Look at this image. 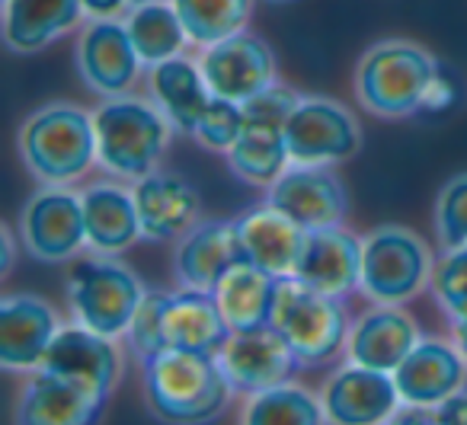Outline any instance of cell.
<instances>
[{
  "label": "cell",
  "mask_w": 467,
  "mask_h": 425,
  "mask_svg": "<svg viewBox=\"0 0 467 425\" xmlns=\"http://www.w3.org/2000/svg\"><path fill=\"white\" fill-rule=\"evenodd\" d=\"M58 329V314L42 297H4L0 301V365L7 371H36Z\"/></svg>",
  "instance_id": "obj_20"
},
{
  "label": "cell",
  "mask_w": 467,
  "mask_h": 425,
  "mask_svg": "<svg viewBox=\"0 0 467 425\" xmlns=\"http://www.w3.org/2000/svg\"><path fill=\"white\" fill-rule=\"evenodd\" d=\"M320 403L327 425H388L403 399L397 393L394 374L349 361L324 384Z\"/></svg>",
  "instance_id": "obj_17"
},
{
  "label": "cell",
  "mask_w": 467,
  "mask_h": 425,
  "mask_svg": "<svg viewBox=\"0 0 467 425\" xmlns=\"http://www.w3.org/2000/svg\"><path fill=\"white\" fill-rule=\"evenodd\" d=\"M125 26H129L131 42H135L138 55L148 67L176 58L189 46V33L182 26L180 14H176L173 4H163V0L131 7Z\"/></svg>",
  "instance_id": "obj_30"
},
{
  "label": "cell",
  "mask_w": 467,
  "mask_h": 425,
  "mask_svg": "<svg viewBox=\"0 0 467 425\" xmlns=\"http://www.w3.org/2000/svg\"><path fill=\"white\" fill-rule=\"evenodd\" d=\"M20 157L29 173L46 186H67L97 161L93 112L74 103H52L36 109L20 129Z\"/></svg>",
  "instance_id": "obj_5"
},
{
  "label": "cell",
  "mask_w": 467,
  "mask_h": 425,
  "mask_svg": "<svg viewBox=\"0 0 467 425\" xmlns=\"http://www.w3.org/2000/svg\"><path fill=\"white\" fill-rule=\"evenodd\" d=\"M432 412L435 425H467V387H461L458 393L441 399L439 406H432Z\"/></svg>",
  "instance_id": "obj_37"
},
{
  "label": "cell",
  "mask_w": 467,
  "mask_h": 425,
  "mask_svg": "<svg viewBox=\"0 0 467 425\" xmlns=\"http://www.w3.org/2000/svg\"><path fill=\"white\" fill-rule=\"evenodd\" d=\"M237 231H241V244L250 263H256L260 269L273 272L279 278H292L301 246L307 240L305 227L295 224L288 214H282L279 208L266 202V205L244 212L237 218Z\"/></svg>",
  "instance_id": "obj_26"
},
{
  "label": "cell",
  "mask_w": 467,
  "mask_h": 425,
  "mask_svg": "<svg viewBox=\"0 0 467 425\" xmlns=\"http://www.w3.org/2000/svg\"><path fill=\"white\" fill-rule=\"evenodd\" d=\"M269 4H288V0H269Z\"/></svg>",
  "instance_id": "obj_43"
},
{
  "label": "cell",
  "mask_w": 467,
  "mask_h": 425,
  "mask_svg": "<svg viewBox=\"0 0 467 425\" xmlns=\"http://www.w3.org/2000/svg\"><path fill=\"white\" fill-rule=\"evenodd\" d=\"M301 93L288 84L275 80L269 90L244 103V131L237 144L227 154V163L244 182L250 186H273L288 167H292V154H288L285 141V125L292 112L298 109Z\"/></svg>",
  "instance_id": "obj_8"
},
{
  "label": "cell",
  "mask_w": 467,
  "mask_h": 425,
  "mask_svg": "<svg viewBox=\"0 0 467 425\" xmlns=\"http://www.w3.org/2000/svg\"><path fill=\"white\" fill-rule=\"evenodd\" d=\"M241 131H244V106L214 97L212 106L205 109V116H202L199 129H195V141L205 144L208 150H218V154H231Z\"/></svg>",
  "instance_id": "obj_35"
},
{
  "label": "cell",
  "mask_w": 467,
  "mask_h": 425,
  "mask_svg": "<svg viewBox=\"0 0 467 425\" xmlns=\"http://www.w3.org/2000/svg\"><path fill=\"white\" fill-rule=\"evenodd\" d=\"M435 233L441 250L467 246V173L445 182L435 199Z\"/></svg>",
  "instance_id": "obj_34"
},
{
  "label": "cell",
  "mask_w": 467,
  "mask_h": 425,
  "mask_svg": "<svg viewBox=\"0 0 467 425\" xmlns=\"http://www.w3.org/2000/svg\"><path fill=\"white\" fill-rule=\"evenodd\" d=\"M84 20L80 0H4V42L10 52H42Z\"/></svg>",
  "instance_id": "obj_27"
},
{
  "label": "cell",
  "mask_w": 467,
  "mask_h": 425,
  "mask_svg": "<svg viewBox=\"0 0 467 425\" xmlns=\"http://www.w3.org/2000/svg\"><path fill=\"white\" fill-rule=\"evenodd\" d=\"M439 67L426 48L410 39L375 42L356 67V97L371 116H420Z\"/></svg>",
  "instance_id": "obj_4"
},
{
  "label": "cell",
  "mask_w": 467,
  "mask_h": 425,
  "mask_svg": "<svg viewBox=\"0 0 467 425\" xmlns=\"http://www.w3.org/2000/svg\"><path fill=\"white\" fill-rule=\"evenodd\" d=\"M432 250L420 233L384 224L362 237V295L375 304H407L432 285Z\"/></svg>",
  "instance_id": "obj_9"
},
{
  "label": "cell",
  "mask_w": 467,
  "mask_h": 425,
  "mask_svg": "<svg viewBox=\"0 0 467 425\" xmlns=\"http://www.w3.org/2000/svg\"><path fill=\"white\" fill-rule=\"evenodd\" d=\"M141 218V237L150 244H170L182 240L195 224H199V192L180 173H154L141 176L131 186Z\"/></svg>",
  "instance_id": "obj_18"
},
{
  "label": "cell",
  "mask_w": 467,
  "mask_h": 425,
  "mask_svg": "<svg viewBox=\"0 0 467 425\" xmlns=\"http://www.w3.org/2000/svg\"><path fill=\"white\" fill-rule=\"evenodd\" d=\"M451 329H454V346L461 348V355H464V361H467V316L451 320Z\"/></svg>",
  "instance_id": "obj_41"
},
{
  "label": "cell",
  "mask_w": 467,
  "mask_h": 425,
  "mask_svg": "<svg viewBox=\"0 0 467 425\" xmlns=\"http://www.w3.org/2000/svg\"><path fill=\"white\" fill-rule=\"evenodd\" d=\"M214 358H218L224 378L231 380L234 393H247V397L292 384V378L301 371L298 355L273 327L231 329Z\"/></svg>",
  "instance_id": "obj_12"
},
{
  "label": "cell",
  "mask_w": 467,
  "mask_h": 425,
  "mask_svg": "<svg viewBox=\"0 0 467 425\" xmlns=\"http://www.w3.org/2000/svg\"><path fill=\"white\" fill-rule=\"evenodd\" d=\"M292 278L333 297H349L352 291H362V240L343 227L311 231L301 246Z\"/></svg>",
  "instance_id": "obj_19"
},
{
  "label": "cell",
  "mask_w": 467,
  "mask_h": 425,
  "mask_svg": "<svg viewBox=\"0 0 467 425\" xmlns=\"http://www.w3.org/2000/svg\"><path fill=\"white\" fill-rule=\"evenodd\" d=\"M241 425H327L324 403L298 384L254 393L244 406Z\"/></svg>",
  "instance_id": "obj_32"
},
{
  "label": "cell",
  "mask_w": 467,
  "mask_h": 425,
  "mask_svg": "<svg viewBox=\"0 0 467 425\" xmlns=\"http://www.w3.org/2000/svg\"><path fill=\"white\" fill-rule=\"evenodd\" d=\"M144 285L129 265L112 256H84L67 272V304L78 323L119 339L129 333L144 301Z\"/></svg>",
  "instance_id": "obj_7"
},
{
  "label": "cell",
  "mask_w": 467,
  "mask_h": 425,
  "mask_svg": "<svg viewBox=\"0 0 467 425\" xmlns=\"http://www.w3.org/2000/svg\"><path fill=\"white\" fill-rule=\"evenodd\" d=\"M148 406L167 425H208L231 406L234 387L218 358L205 352L170 348L141 361Z\"/></svg>",
  "instance_id": "obj_2"
},
{
  "label": "cell",
  "mask_w": 467,
  "mask_h": 425,
  "mask_svg": "<svg viewBox=\"0 0 467 425\" xmlns=\"http://www.w3.org/2000/svg\"><path fill=\"white\" fill-rule=\"evenodd\" d=\"M148 87H150V99L167 116L173 131L195 138V129H199L202 116H205V109L214 99L199 61H189L186 55L161 61V65L150 67Z\"/></svg>",
  "instance_id": "obj_25"
},
{
  "label": "cell",
  "mask_w": 467,
  "mask_h": 425,
  "mask_svg": "<svg viewBox=\"0 0 467 425\" xmlns=\"http://www.w3.org/2000/svg\"><path fill=\"white\" fill-rule=\"evenodd\" d=\"M467 380V361L458 346L441 339H420V346L400 361L394 384L403 403L439 406L458 393Z\"/></svg>",
  "instance_id": "obj_24"
},
{
  "label": "cell",
  "mask_w": 467,
  "mask_h": 425,
  "mask_svg": "<svg viewBox=\"0 0 467 425\" xmlns=\"http://www.w3.org/2000/svg\"><path fill=\"white\" fill-rule=\"evenodd\" d=\"M432 295L439 307L445 310L451 320L467 316V246L458 250H445V256L435 263L432 272Z\"/></svg>",
  "instance_id": "obj_33"
},
{
  "label": "cell",
  "mask_w": 467,
  "mask_h": 425,
  "mask_svg": "<svg viewBox=\"0 0 467 425\" xmlns=\"http://www.w3.org/2000/svg\"><path fill=\"white\" fill-rule=\"evenodd\" d=\"M388 425H435V412L432 406L400 403V409L388 419Z\"/></svg>",
  "instance_id": "obj_39"
},
{
  "label": "cell",
  "mask_w": 467,
  "mask_h": 425,
  "mask_svg": "<svg viewBox=\"0 0 467 425\" xmlns=\"http://www.w3.org/2000/svg\"><path fill=\"white\" fill-rule=\"evenodd\" d=\"M420 323L407 310H400L397 304H375L352 323L346 355L356 365L394 374L400 361L420 346Z\"/></svg>",
  "instance_id": "obj_21"
},
{
  "label": "cell",
  "mask_w": 467,
  "mask_h": 425,
  "mask_svg": "<svg viewBox=\"0 0 467 425\" xmlns=\"http://www.w3.org/2000/svg\"><path fill=\"white\" fill-rule=\"evenodd\" d=\"M292 163L337 167L362 148V129L343 103L327 97H305L285 125Z\"/></svg>",
  "instance_id": "obj_10"
},
{
  "label": "cell",
  "mask_w": 467,
  "mask_h": 425,
  "mask_svg": "<svg viewBox=\"0 0 467 425\" xmlns=\"http://www.w3.org/2000/svg\"><path fill=\"white\" fill-rule=\"evenodd\" d=\"M458 97H461L458 78H454L451 71H445V67H439V74L432 78V87H429V93H426V106H422V112L448 109V106L458 103Z\"/></svg>",
  "instance_id": "obj_36"
},
{
  "label": "cell",
  "mask_w": 467,
  "mask_h": 425,
  "mask_svg": "<svg viewBox=\"0 0 467 425\" xmlns=\"http://www.w3.org/2000/svg\"><path fill=\"white\" fill-rule=\"evenodd\" d=\"M0 237H4V272L14 269V253H16V244H14V233H10V227H4L0 231Z\"/></svg>",
  "instance_id": "obj_40"
},
{
  "label": "cell",
  "mask_w": 467,
  "mask_h": 425,
  "mask_svg": "<svg viewBox=\"0 0 467 425\" xmlns=\"http://www.w3.org/2000/svg\"><path fill=\"white\" fill-rule=\"evenodd\" d=\"M131 7H141V4H154V0H129Z\"/></svg>",
  "instance_id": "obj_42"
},
{
  "label": "cell",
  "mask_w": 467,
  "mask_h": 425,
  "mask_svg": "<svg viewBox=\"0 0 467 425\" xmlns=\"http://www.w3.org/2000/svg\"><path fill=\"white\" fill-rule=\"evenodd\" d=\"M106 403V397L36 368L16 403V425H97Z\"/></svg>",
  "instance_id": "obj_23"
},
{
  "label": "cell",
  "mask_w": 467,
  "mask_h": 425,
  "mask_svg": "<svg viewBox=\"0 0 467 425\" xmlns=\"http://www.w3.org/2000/svg\"><path fill=\"white\" fill-rule=\"evenodd\" d=\"M180 14L192 46H214L234 33H244L254 0H170Z\"/></svg>",
  "instance_id": "obj_31"
},
{
  "label": "cell",
  "mask_w": 467,
  "mask_h": 425,
  "mask_svg": "<svg viewBox=\"0 0 467 425\" xmlns=\"http://www.w3.org/2000/svg\"><path fill=\"white\" fill-rule=\"evenodd\" d=\"M269 327L298 355L301 368L330 365L349 342V316L343 297L324 295L298 278H282L275 291V307Z\"/></svg>",
  "instance_id": "obj_6"
},
{
  "label": "cell",
  "mask_w": 467,
  "mask_h": 425,
  "mask_svg": "<svg viewBox=\"0 0 467 425\" xmlns=\"http://www.w3.org/2000/svg\"><path fill=\"white\" fill-rule=\"evenodd\" d=\"M93 125H97V163L106 173L131 182L154 173L173 135V125L157 109L154 99L131 93L106 97L93 112Z\"/></svg>",
  "instance_id": "obj_3"
},
{
  "label": "cell",
  "mask_w": 467,
  "mask_h": 425,
  "mask_svg": "<svg viewBox=\"0 0 467 425\" xmlns=\"http://www.w3.org/2000/svg\"><path fill=\"white\" fill-rule=\"evenodd\" d=\"M20 240L39 263H65L87 246L84 199L65 186H42L20 214Z\"/></svg>",
  "instance_id": "obj_11"
},
{
  "label": "cell",
  "mask_w": 467,
  "mask_h": 425,
  "mask_svg": "<svg viewBox=\"0 0 467 425\" xmlns=\"http://www.w3.org/2000/svg\"><path fill=\"white\" fill-rule=\"evenodd\" d=\"M39 368L109 399L122 374V355L116 348V339L74 320L71 327L58 329Z\"/></svg>",
  "instance_id": "obj_15"
},
{
  "label": "cell",
  "mask_w": 467,
  "mask_h": 425,
  "mask_svg": "<svg viewBox=\"0 0 467 425\" xmlns=\"http://www.w3.org/2000/svg\"><path fill=\"white\" fill-rule=\"evenodd\" d=\"M78 74L99 97H122L135 87L144 61L122 20H90L78 39Z\"/></svg>",
  "instance_id": "obj_16"
},
{
  "label": "cell",
  "mask_w": 467,
  "mask_h": 425,
  "mask_svg": "<svg viewBox=\"0 0 467 425\" xmlns=\"http://www.w3.org/2000/svg\"><path fill=\"white\" fill-rule=\"evenodd\" d=\"M266 202L288 214L307 233L343 227L346 212H349V195L333 167H305V163H292L266 189Z\"/></svg>",
  "instance_id": "obj_14"
},
{
  "label": "cell",
  "mask_w": 467,
  "mask_h": 425,
  "mask_svg": "<svg viewBox=\"0 0 467 425\" xmlns=\"http://www.w3.org/2000/svg\"><path fill=\"white\" fill-rule=\"evenodd\" d=\"M244 259L247 253H244L237 221H202L180 240L173 269L186 288L214 291L221 278Z\"/></svg>",
  "instance_id": "obj_22"
},
{
  "label": "cell",
  "mask_w": 467,
  "mask_h": 425,
  "mask_svg": "<svg viewBox=\"0 0 467 425\" xmlns=\"http://www.w3.org/2000/svg\"><path fill=\"white\" fill-rule=\"evenodd\" d=\"M199 67L214 97L241 106L275 84L273 48L260 36L247 33V29L202 48Z\"/></svg>",
  "instance_id": "obj_13"
},
{
  "label": "cell",
  "mask_w": 467,
  "mask_h": 425,
  "mask_svg": "<svg viewBox=\"0 0 467 425\" xmlns=\"http://www.w3.org/2000/svg\"><path fill=\"white\" fill-rule=\"evenodd\" d=\"M279 282H282L279 275L260 269V265L250 263V259L234 265V269L221 278L218 288H214V301H218L227 327L231 329L269 327Z\"/></svg>",
  "instance_id": "obj_29"
},
{
  "label": "cell",
  "mask_w": 467,
  "mask_h": 425,
  "mask_svg": "<svg viewBox=\"0 0 467 425\" xmlns=\"http://www.w3.org/2000/svg\"><path fill=\"white\" fill-rule=\"evenodd\" d=\"M87 20H122L131 10L129 0H80Z\"/></svg>",
  "instance_id": "obj_38"
},
{
  "label": "cell",
  "mask_w": 467,
  "mask_h": 425,
  "mask_svg": "<svg viewBox=\"0 0 467 425\" xmlns=\"http://www.w3.org/2000/svg\"><path fill=\"white\" fill-rule=\"evenodd\" d=\"M227 336L231 327L214 301V291L182 285L176 291H148L125 333V342L138 361H148L170 348L218 355Z\"/></svg>",
  "instance_id": "obj_1"
},
{
  "label": "cell",
  "mask_w": 467,
  "mask_h": 425,
  "mask_svg": "<svg viewBox=\"0 0 467 425\" xmlns=\"http://www.w3.org/2000/svg\"><path fill=\"white\" fill-rule=\"evenodd\" d=\"M84 199V221H87V246L103 256L129 250L141 237V218L131 189L116 182H97V186L80 192Z\"/></svg>",
  "instance_id": "obj_28"
}]
</instances>
